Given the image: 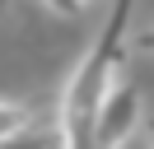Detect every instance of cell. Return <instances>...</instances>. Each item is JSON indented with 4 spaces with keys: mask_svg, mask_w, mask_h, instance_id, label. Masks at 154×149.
I'll list each match as a JSON object with an SVG mask.
<instances>
[{
    "mask_svg": "<svg viewBox=\"0 0 154 149\" xmlns=\"http://www.w3.org/2000/svg\"><path fill=\"white\" fill-rule=\"evenodd\" d=\"M84 5H89V0H47V9H56V14H70V19H75V14H84Z\"/></svg>",
    "mask_w": 154,
    "mask_h": 149,
    "instance_id": "5b68a950",
    "label": "cell"
},
{
    "mask_svg": "<svg viewBox=\"0 0 154 149\" xmlns=\"http://www.w3.org/2000/svg\"><path fill=\"white\" fill-rule=\"evenodd\" d=\"M140 126V89L131 79H117L112 93L103 98L98 107V121H94V149H122L126 140L135 135Z\"/></svg>",
    "mask_w": 154,
    "mask_h": 149,
    "instance_id": "7a4b0ae2",
    "label": "cell"
},
{
    "mask_svg": "<svg viewBox=\"0 0 154 149\" xmlns=\"http://www.w3.org/2000/svg\"><path fill=\"white\" fill-rule=\"evenodd\" d=\"M126 19H131V0H117L107 28L98 33V42L89 47V56L75 65L66 93H61V117H56V126L66 130L70 149H94V121H98V107H103V98L112 93V84L122 79V74H117V61H122Z\"/></svg>",
    "mask_w": 154,
    "mask_h": 149,
    "instance_id": "6da1fadb",
    "label": "cell"
},
{
    "mask_svg": "<svg viewBox=\"0 0 154 149\" xmlns=\"http://www.w3.org/2000/svg\"><path fill=\"white\" fill-rule=\"evenodd\" d=\"M5 9H10V0H0V14H5Z\"/></svg>",
    "mask_w": 154,
    "mask_h": 149,
    "instance_id": "8992f818",
    "label": "cell"
},
{
    "mask_svg": "<svg viewBox=\"0 0 154 149\" xmlns=\"http://www.w3.org/2000/svg\"><path fill=\"white\" fill-rule=\"evenodd\" d=\"M149 135H154V126H149Z\"/></svg>",
    "mask_w": 154,
    "mask_h": 149,
    "instance_id": "52a82bcc",
    "label": "cell"
},
{
    "mask_svg": "<svg viewBox=\"0 0 154 149\" xmlns=\"http://www.w3.org/2000/svg\"><path fill=\"white\" fill-rule=\"evenodd\" d=\"M19 130H28V117H23V107H14V102H0V144H10Z\"/></svg>",
    "mask_w": 154,
    "mask_h": 149,
    "instance_id": "277c9868",
    "label": "cell"
},
{
    "mask_svg": "<svg viewBox=\"0 0 154 149\" xmlns=\"http://www.w3.org/2000/svg\"><path fill=\"white\" fill-rule=\"evenodd\" d=\"M0 149H70V140H66L61 126H38V130L28 126V130H19L10 144H0Z\"/></svg>",
    "mask_w": 154,
    "mask_h": 149,
    "instance_id": "3957f363",
    "label": "cell"
}]
</instances>
